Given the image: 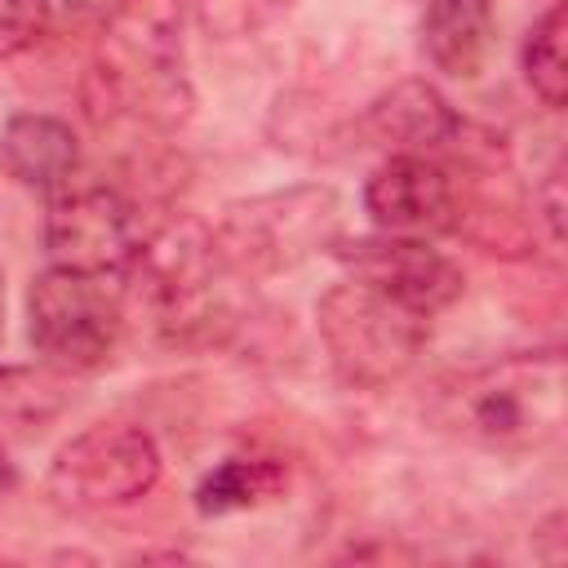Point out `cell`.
<instances>
[{
	"label": "cell",
	"mask_w": 568,
	"mask_h": 568,
	"mask_svg": "<svg viewBox=\"0 0 568 568\" xmlns=\"http://www.w3.org/2000/svg\"><path fill=\"white\" fill-rule=\"evenodd\" d=\"M430 422L484 453L524 457L559 439L568 417V368L559 351L506 355L444 377L426 404Z\"/></svg>",
	"instance_id": "obj_1"
},
{
	"label": "cell",
	"mask_w": 568,
	"mask_h": 568,
	"mask_svg": "<svg viewBox=\"0 0 568 568\" xmlns=\"http://www.w3.org/2000/svg\"><path fill=\"white\" fill-rule=\"evenodd\" d=\"M84 111L93 124L138 120L146 129H178L191 115L182 0H129L102 27V49L84 75Z\"/></svg>",
	"instance_id": "obj_2"
},
{
	"label": "cell",
	"mask_w": 568,
	"mask_h": 568,
	"mask_svg": "<svg viewBox=\"0 0 568 568\" xmlns=\"http://www.w3.org/2000/svg\"><path fill=\"white\" fill-rule=\"evenodd\" d=\"M222 275L226 271L204 226L164 222L151 226L142 248L115 280H124V306H138L164 346L209 351L235 333V311L217 288Z\"/></svg>",
	"instance_id": "obj_3"
},
{
	"label": "cell",
	"mask_w": 568,
	"mask_h": 568,
	"mask_svg": "<svg viewBox=\"0 0 568 568\" xmlns=\"http://www.w3.org/2000/svg\"><path fill=\"white\" fill-rule=\"evenodd\" d=\"M315 328L333 373L346 386L377 390L413 368V359L430 337V315L351 275L315 302Z\"/></svg>",
	"instance_id": "obj_4"
},
{
	"label": "cell",
	"mask_w": 568,
	"mask_h": 568,
	"mask_svg": "<svg viewBox=\"0 0 568 568\" xmlns=\"http://www.w3.org/2000/svg\"><path fill=\"white\" fill-rule=\"evenodd\" d=\"M337 209L342 204L333 186H288L231 204L209 240L226 275L266 280L333 244Z\"/></svg>",
	"instance_id": "obj_5"
},
{
	"label": "cell",
	"mask_w": 568,
	"mask_h": 568,
	"mask_svg": "<svg viewBox=\"0 0 568 568\" xmlns=\"http://www.w3.org/2000/svg\"><path fill=\"white\" fill-rule=\"evenodd\" d=\"M124 333V293L115 275L49 266L27 288V337L62 373L102 368Z\"/></svg>",
	"instance_id": "obj_6"
},
{
	"label": "cell",
	"mask_w": 568,
	"mask_h": 568,
	"mask_svg": "<svg viewBox=\"0 0 568 568\" xmlns=\"http://www.w3.org/2000/svg\"><path fill=\"white\" fill-rule=\"evenodd\" d=\"M160 448L142 426L129 422H98L80 435H71L44 475L49 497L62 510L98 515L142 501L160 479Z\"/></svg>",
	"instance_id": "obj_7"
},
{
	"label": "cell",
	"mask_w": 568,
	"mask_h": 568,
	"mask_svg": "<svg viewBox=\"0 0 568 568\" xmlns=\"http://www.w3.org/2000/svg\"><path fill=\"white\" fill-rule=\"evenodd\" d=\"M146 235L151 222L142 204L111 182H67L49 195L44 253L53 257V266L120 275Z\"/></svg>",
	"instance_id": "obj_8"
},
{
	"label": "cell",
	"mask_w": 568,
	"mask_h": 568,
	"mask_svg": "<svg viewBox=\"0 0 568 568\" xmlns=\"http://www.w3.org/2000/svg\"><path fill=\"white\" fill-rule=\"evenodd\" d=\"M364 209L386 235H448L457 226V178L435 155H386L364 182Z\"/></svg>",
	"instance_id": "obj_9"
},
{
	"label": "cell",
	"mask_w": 568,
	"mask_h": 568,
	"mask_svg": "<svg viewBox=\"0 0 568 568\" xmlns=\"http://www.w3.org/2000/svg\"><path fill=\"white\" fill-rule=\"evenodd\" d=\"M337 257L351 266L355 280L377 284L382 293L399 297L404 306H413L430 320L444 306H453L466 288L462 266L413 235H386L382 231L377 240H355L351 248H337Z\"/></svg>",
	"instance_id": "obj_10"
},
{
	"label": "cell",
	"mask_w": 568,
	"mask_h": 568,
	"mask_svg": "<svg viewBox=\"0 0 568 568\" xmlns=\"http://www.w3.org/2000/svg\"><path fill=\"white\" fill-rule=\"evenodd\" d=\"M364 133L377 146H386L390 155L395 151H408V155L448 160V155H470L475 151V142H466L470 138V124L426 80H399L395 89H386L364 111Z\"/></svg>",
	"instance_id": "obj_11"
},
{
	"label": "cell",
	"mask_w": 568,
	"mask_h": 568,
	"mask_svg": "<svg viewBox=\"0 0 568 568\" xmlns=\"http://www.w3.org/2000/svg\"><path fill=\"white\" fill-rule=\"evenodd\" d=\"M0 164L13 182L53 195L80 173V138L58 115L18 111L0 129Z\"/></svg>",
	"instance_id": "obj_12"
},
{
	"label": "cell",
	"mask_w": 568,
	"mask_h": 568,
	"mask_svg": "<svg viewBox=\"0 0 568 568\" xmlns=\"http://www.w3.org/2000/svg\"><path fill=\"white\" fill-rule=\"evenodd\" d=\"M497 44L493 0H426L422 9V49L435 71L453 80H475Z\"/></svg>",
	"instance_id": "obj_13"
},
{
	"label": "cell",
	"mask_w": 568,
	"mask_h": 568,
	"mask_svg": "<svg viewBox=\"0 0 568 568\" xmlns=\"http://www.w3.org/2000/svg\"><path fill=\"white\" fill-rule=\"evenodd\" d=\"M71 373L53 364H0V426L40 430L71 404Z\"/></svg>",
	"instance_id": "obj_14"
},
{
	"label": "cell",
	"mask_w": 568,
	"mask_h": 568,
	"mask_svg": "<svg viewBox=\"0 0 568 568\" xmlns=\"http://www.w3.org/2000/svg\"><path fill=\"white\" fill-rule=\"evenodd\" d=\"M284 488V466L271 457H226L217 462L200 488H195V510L200 515H235L271 501Z\"/></svg>",
	"instance_id": "obj_15"
},
{
	"label": "cell",
	"mask_w": 568,
	"mask_h": 568,
	"mask_svg": "<svg viewBox=\"0 0 568 568\" xmlns=\"http://www.w3.org/2000/svg\"><path fill=\"white\" fill-rule=\"evenodd\" d=\"M564 36H568V13L564 0H550V9L532 22V31L524 36V80L537 93L541 106L564 111L568 102V58H564Z\"/></svg>",
	"instance_id": "obj_16"
},
{
	"label": "cell",
	"mask_w": 568,
	"mask_h": 568,
	"mask_svg": "<svg viewBox=\"0 0 568 568\" xmlns=\"http://www.w3.org/2000/svg\"><path fill=\"white\" fill-rule=\"evenodd\" d=\"M297 0H195V22L213 40H244L275 27Z\"/></svg>",
	"instance_id": "obj_17"
},
{
	"label": "cell",
	"mask_w": 568,
	"mask_h": 568,
	"mask_svg": "<svg viewBox=\"0 0 568 568\" xmlns=\"http://www.w3.org/2000/svg\"><path fill=\"white\" fill-rule=\"evenodd\" d=\"M44 27H49L44 0H0V62L40 44Z\"/></svg>",
	"instance_id": "obj_18"
},
{
	"label": "cell",
	"mask_w": 568,
	"mask_h": 568,
	"mask_svg": "<svg viewBox=\"0 0 568 568\" xmlns=\"http://www.w3.org/2000/svg\"><path fill=\"white\" fill-rule=\"evenodd\" d=\"M532 217H537L546 244L559 253V248H564V169H559V164H555V169L541 178V186L532 191Z\"/></svg>",
	"instance_id": "obj_19"
},
{
	"label": "cell",
	"mask_w": 568,
	"mask_h": 568,
	"mask_svg": "<svg viewBox=\"0 0 568 568\" xmlns=\"http://www.w3.org/2000/svg\"><path fill=\"white\" fill-rule=\"evenodd\" d=\"M124 4H129V0H62L67 18H75L80 27H98V31H102Z\"/></svg>",
	"instance_id": "obj_20"
},
{
	"label": "cell",
	"mask_w": 568,
	"mask_h": 568,
	"mask_svg": "<svg viewBox=\"0 0 568 568\" xmlns=\"http://www.w3.org/2000/svg\"><path fill=\"white\" fill-rule=\"evenodd\" d=\"M9 479H13V466H9V453H4V444H0V493L9 488Z\"/></svg>",
	"instance_id": "obj_21"
},
{
	"label": "cell",
	"mask_w": 568,
	"mask_h": 568,
	"mask_svg": "<svg viewBox=\"0 0 568 568\" xmlns=\"http://www.w3.org/2000/svg\"><path fill=\"white\" fill-rule=\"evenodd\" d=\"M0 333H4V275H0Z\"/></svg>",
	"instance_id": "obj_22"
}]
</instances>
